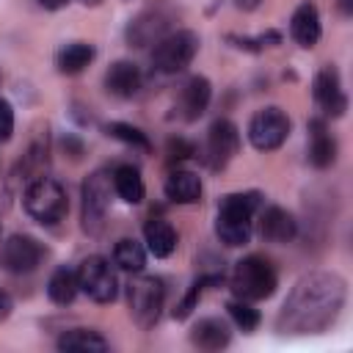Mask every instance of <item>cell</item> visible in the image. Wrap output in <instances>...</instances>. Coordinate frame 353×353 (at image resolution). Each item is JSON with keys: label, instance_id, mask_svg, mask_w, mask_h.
I'll use <instances>...</instances> for the list:
<instances>
[{"label": "cell", "instance_id": "obj_32", "mask_svg": "<svg viewBox=\"0 0 353 353\" xmlns=\"http://www.w3.org/2000/svg\"><path fill=\"white\" fill-rule=\"evenodd\" d=\"M14 132V108L8 99L0 97V143H6Z\"/></svg>", "mask_w": 353, "mask_h": 353}, {"label": "cell", "instance_id": "obj_11", "mask_svg": "<svg viewBox=\"0 0 353 353\" xmlns=\"http://www.w3.org/2000/svg\"><path fill=\"white\" fill-rule=\"evenodd\" d=\"M240 149V132L234 127V121L229 119H218L212 121L210 132H207V143H204V160L210 168H223Z\"/></svg>", "mask_w": 353, "mask_h": 353}, {"label": "cell", "instance_id": "obj_4", "mask_svg": "<svg viewBox=\"0 0 353 353\" xmlns=\"http://www.w3.org/2000/svg\"><path fill=\"white\" fill-rule=\"evenodd\" d=\"M279 287V273L270 265V259L251 254L245 259H240L232 270V290L237 298L243 301H262L270 298Z\"/></svg>", "mask_w": 353, "mask_h": 353}, {"label": "cell", "instance_id": "obj_9", "mask_svg": "<svg viewBox=\"0 0 353 353\" xmlns=\"http://www.w3.org/2000/svg\"><path fill=\"white\" fill-rule=\"evenodd\" d=\"M110 210V176L105 171H94L83 182V229L88 234H99Z\"/></svg>", "mask_w": 353, "mask_h": 353}, {"label": "cell", "instance_id": "obj_20", "mask_svg": "<svg viewBox=\"0 0 353 353\" xmlns=\"http://www.w3.org/2000/svg\"><path fill=\"white\" fill-rule=\"evenodd\" d=\"M143 240H146L149 254L165 259L176 248V229L168 221H163V218H149L143 223Z\"/></svg>", "mask_w": 353, "mask_h": 353}, {"label": "cell", "instance_id": "obj_28", "mask_svg": "<svg viewBox=\"0 0 353 353\" xmlns=\"http://www.w3.org/2000/svg\"><path fill=\"white\" fill-rule=\"evenodd\" d=\"M108 135H110V138H116V141H121V143H127V146L143 149V152H149V149H152V143H149L146 132H143V130H138V127H132V124H124V121H113V124H108Z\"/></svg>", "mask_w": 353, "mask_h": 353}, {"label": "cell", "instance_id": "obj_35", "mask_svg": "<svg viewBox=\"0 0 353 353\" xmlns=\"http://www.w3.org/2000/svg\"><path fill=\"white\" fill-rule=\"evenodd\" d=\"M39 6H44V8H50V11H55V8H63L69 0H36Z\"/></svg>", "mask_w": 353, "mask_h": 353}, {"label": "cell", "instance_id": "obj_26", "mask_svg": "<svg viewBox=\"0 0 353 353\" xmlns=\"http://www.w3.org/2000/svg\"><path fill=\"white\" fill-rule=\"evenodd\" d=\"M47 165H50V143H47V132H44V135H39V138L30 143L28 154H25L22 163H19V171H22V176L30 182V179H36V176H44Z\"/></svg>", "mask_w": 353, "mask_h": 353}, {"label": "cell", "instance_id": "obj_7", "mask_svg": "<svg viewBox=\"0 0 353 353\" xmlns=\"http://www.w3.org/2000/svg\"><path fill=\"white\" fill-rule=\"evenodd\" d=\"M77 284L97 303H110L116 298V292H119L116 270L110 268V262L105 256H88V259H83L80 268H77Z\"/></svg>", "mask_w": 353, "mask_h": 353}, {"label": "cell", "instance_id": "obj_1", "mask_svg": "<svg viewBox=\"0 0 353 353\" xmlns=\"http://www.w3.org/2000/svg\"><path fill=\"white\" fill-rule=\"evenodd\" d=\"M345 279L336 273H309L287 295L279 312L281 334H317L325 331L345 306Z\"/></svg>", "mask_w": 353, "mask_h": 353}, {"label": "cell", "instance_id": "obj_22", "mask_svg": "<svg viewBox=\"0 0 353 353\" xmlns=\"http://www.w3.org/2000/svg\"><path fill=\"white\" fill-rule=\"evenodd\" d=\"M165 196L174 204H196L201 199V179L193 171H171L165 179Z\"/></svg>", "mask_w": 353, "mask_h": 353}, {"label": "cell", "instance_id": "obj_15", "mask_svg": "<svg viewBox=\"0 0 353 353\" xmlns=\"http://www.w3.org/2000/svg\"><path fill=\"white\" fill-rule=\"evenodd\" d=\"M168 22H171L168 14H163V11H146V14H141L138 19L130 22V28H127V39H130L135 47L157 44V41L165 36Z\"/></svg>", "mask_w": 353, "mask_h": 353}, {"label": "cell", "instance_id": "obj_17", "mask_svg": "<svg viewBox=\"0 0 353 353\" xmlns=\"http://www.w3.org/2000/svg\"><path fill=\"white\" fill-rule=\"evenodd\" d=\"M105 88H108L113 97H121V99L135 97L138 88H141V69H138L132 61H116V63L105 72Z\"/></svg>", "mask_w": 353, "mask_h": 353}, {"label": "cell", "instance_id": "obj_18", "mask_svg": "<svg viewBox=\"0 0 353 353\" xmlns=\"http://www.w3.org/2000/svg\"><path fill=\"white\" fill-rule=\"evenodd\" d=\"M309 130H312L309 160H312L314 168H328V165L336 160V141H334V135L328 132V127H325L323 119H312V121H309Z\"/></svg>", "mask_w": 353, "mask_h": 353}, {"label": "cell", "instance_id": "obj_30", "mask_svg": "<svg viewBox=\"0 0 353 353\" xmlns=\"http://www.w3.org/2000/svg\"><path fill=\"white\" fill-rule=\"evenodd\" d=\"M226 309H229V317L234 320L237 328H243V331H254V328L259 325V312L251 306V301L234 298V301H229Z\"/></svg>", "mask_w": 353, "mask_h": 353}, {"label": "cell", "instance_id": "obj_25", "mask_svg": "<svg viewBox=\"0 0 353 353\" xmlns=\"http://www.w3.org/2000/svg\"><path fill=\"white\" fill-rule=\"evenodd\" d=\"M58 347L61 350H108L110 342L99 334V331H91V328H72V331H63L58 336Z\"/></svg>", "mask_w": 353, "mask_h": 353}, {"label": "cell", "instance_id": "obj_27", "mask_svg": "<svg viewBox=\"0 0 353 353\" xmlns=\"http://www.w3.org/2000/svg\"><path fill=\"white\" fill-rule=\"evenodd\" d=\"M113 262H116L121 270H127V273H141L143 265H146V248H143L138 240L124 237V240H119L116 248H113Z\"/></svg>", "mask_w": 353, "mask_h": 353}, {"label": "cell", "instance_id": "obj_19", "mask_svg": "<svg viewBox=\"0 0 353 353\" xmlns=\"http://www.w3.org/2000/svg\"><path fill=\"white\" fill-rule=\"evenodd\" d=\"M110 185L116 190V196L127 204H141L143 196H146V188H143V179H141V171L135 165H116L113 174H110Z\"/></svg>", "mask_w": 353, "mask_h": 353}, {"label": "cell", "instance_id": "obj_14", "mask_svg": "<svg viewBox=\"0 0 353 353\" xmlns=\"http://www.w3.org/2000/svg\"><path fill=\"white\" fill-rule=\"evenodd\" d=\"M298 226H295V218L284 210V207H265L262 215H259V234L268 240V243H290L295 237Z\"/></svg>", "mask_w": 353, "mask_h": 353}, {"label": "cell", "instance_id": "obj_12", "mask_svg": "<svg viewBox=\"0 0 353 353\" xmlns=\"http://www.w3.org/2000/svg\"><path fill=\"white\" fill-rule=\"evenodd\" d=\"M312 94H314L317 105L325 110V116H342L347 110V97L342 91V80H339V72L334 66H325L317 72Z\"/></svg>", "mask_w": 353, "mask_h": 353}, {"label": "cell", "instance_id": "obj_6", "mask_svg": "<svg viewBox=\"0 0 353 353\" xmlns=\"http://www.w3.org/2000/svg\"><path fill=\"white\" fill-rule=\"evenodd\" d=\"M199 36L193 30H171L165 33L157 44H154V52H152V63L154 69L165 72V74H174V72H182L199 52Z\"/></svg>", "mask_w": 353, "mask_h": 353}, {"label": "cell", "instance_id": "obj_24", "mask_svg": "<svg viewBox=\"0 0 353 353\" xmlns=\"http://www.w3.org/2000/svg\"><path fill=\"white\" fill-rule=\"evenodd\" d=\"M80 292V284H77V270H69V268H58L50 281H47V295L52 303L58 306H66L74 301V295Z\"/></svg>", "mask_w": 353, "mask_h": 353}, {"label": "cell", "instance_id": "obj_2", "mask_svg": "<svg viewBox=\"0 0 353 353\" xmlns=\"http://www.w3.org/2000/svg\"><path fill=\"white\" fill-rule=\"evenodd\" d=\"M262 207V196L256 190L248 193H229L223 196L215 218V234L223 245H245L251 240L254 215Z\"/></svg>", "mask_w": 353, "mask_h": 353}, {"label": "cell", "instance_id": "obj_16", "mask_svg": "<svg viewBox=\"0 0 353 353\" xmlns=\"http://www.w3.org/2000/svg\"><path fill=\"white\" fill-rule=\"evenodd\" d=\"M210 99H212V85H210V80L201 77V74H193V77L182 85V91H179V110H182V116H185L188 121H196V119L207 110Z\"/></svg>", "mask_w": 353, "mask_h": 353}, {"label": "cell", "instance_id": "obj_36", "mask_svg": "<svg viewBox=\"0 0 353 353\" xmlns=\"http://www.w3.org/2000/svg\"><path fill=\"white\" fill-rule=\"evenodd\" d=\"M259 3H262V0H234V6L243 8V11H254Z\"/></svg>", "mask_w": 353, "mask_h": 353}, {"label": "cell", "instance_id": "obj_13", "mask_svg": "<svg viewBox=\"0 0 353 353\" xmlns=\"http://www.w3.org/2000/svg\"><path fill=\"white\" fill-rule=\"evenodd\" d=\"M320 33H323V25H320L317 6L314 3H301L292 11V19H290V36L301 47H314L320 41Z\"/></svg>", "mask_w": 353, "mask_h": 353}, {"label": "cell", "instance_id": "obj_5", "mask_svg": "<svg viewBox=\"0 0 353 353\" xmlns=\"http://www.w3.org/2000/svg\"><path fill=\"white\" fill-rule=\"evenodd\" d=\"M163 301H165V287L160 279L154 276H135L127 284V306H130V317L138 328H152L160 320L163 312Z\"/></svg>", "mask_w": 353, "mask_h": 353}, {"label": "cell", "instance_id": "obj_23", "mask_svg": "<svg viewBox=\"0 0 353 353\" xmlns=\"http://www.w3.org/2000/svg\"><path fill=\"white\" fill-rule=\"evenodd\" d=\"M94 55H97L94 44H88V41H72V44H66V47L58 50L55 66H58L61 74H80L94 61Z\"/></svg>", "mask_w": 353, "mask_h": 353}, {"label": "cell", "instance_id": "obj_31", "mask_svg": "<svg viewBox=\"0 0 353 353\" xmlns=\"http://www.w3.org/2000/svg\"><path fill=\"white\" fill-rule=\"evenodd\" d=\"M165 154H168L171 163H182V160H190L196 154V146L190 141H185V138H168Z\"/></svg>", "mask_w": 353, "mask_h": 353}, {"label": "cell", "instance_id": "obj_34", "mask_svg": "<svg viewBox=\"0 0 353 353\" xmlns=\"http://www.w3.org/2000/svg\"><path fill=\"white\" fill-rule=\"evenodd\" d=\"M11 309H14V303H11V295L6 292V290H0V323L11 314Z\"/></svg>", "mask_w": 353, "mask_h": 353}, {"label": "cell", "instance_id": "obj_21", "mask_svg": "<svg viewBox=\"0 0 353 353\" xmlns=\"http://www.w3.org/2000/svg\"><path fill=\"white\" fill-rule=\"evenodd\" d=\"M229 339H232V331L218 317H204L190 331V342L196 347H201V350H221V347L229 345Z\"/></svg>", "mask_w": 353, "mask_h": 353}, {"label": "cell", "instance_id": "obj_37", "mask_svg": "<svg viewBox=\"0 0 353 353\" xmlns=\"http://www.w3.org/2000/svg\"><path fill=\"white\" fill-rule=\"evenodd\" d=\"M342 11H345V14H350V0H342Z\"/></svg>", "mask_w": 353, "mask_h": 353}, {"label": "cell", "instance_id": "obj_29", "mask_svg": "<svg viewBox=\"0 0 353 353\" xmlns=\"http://www.w3.org/2000/svg\"><path fill=\"white\" fill-rule=\"evenodd\" d=\"M221 281V276H201V279H196L193 284H190V290H188V295L176 303V309H174V317L176 320H185L193 309H196V303H199V298H201V290L207 287V284H218Z\"/></svg>", "mask_w": 353, "mask_h": 353}, {"label": "cell", "instance_id": "obj_10", "mask_svg": "<svg viewBox=\"0 0 353 353\" xmlns=\"http://www.w3.org/2000/svg\"><path fill=\"white\" fill-rule=\"evenodd\" d=\"M44 245L30 234H11L0 245V268L8 273H33L44 259Z\"/></svg>", "mask_w": 353, "mask_h": 353}, {"label": "cell", "instance_id": "obj_33", "mask_svg": "<svg viewBox=\"0 0 353 353\" xmlns=\"http://www.w3.org/2000/svg\"><path fill=\"white\" fill-rule=\"evenodd\" d=\"M63 149H66L72 157H80V154H83V143H80L77 138H72V135L63 138Z\"/></svg>", "mask_w": 353, "mask_h": 353}, {"label": "cell", "instance_id": "obj_3", "mask_svg": "<svg viewBox=\"0 0 353 353\" xmlns=\"http://www.w3.org/2000/svg\"><path fill=\"white\" fill-rule=\"evenodd\" d=\"M22 204H25V212L33 221L44 223V226H52V223L63 221V215L69 210L66 190L52 176H36V179H30L28 188H25Z\"/></svg>", "mask_w": 353, "mask_h": 353}, {"label": "cell", "instance_id": "obj_8", "mask_svg": "<svg viewBox=\"0 0 353 353\" xmlns=\"http://www.w3.org/2000/svg\"><path fill=\"white\" fill-rule=\"evenodd\" d=\"M290 135V119L281 108H262L248 121V141L259 152L279 149Z\"/></svg>", "mask_w": 353, "mask_h": 353}, {"label": "cell", "instance_id": "obj_38", "mask_svg": "<svg viewBox=\"0 0 353 353\" xmlns=\"http://www.w3.org/2000/svg\"><path fill=\"white\" fill-rule=\"evenodd\" d=\"M80 3H85V6H88V3H91V6H97L99 0H80Z\"/></svg>", "mask_w": 353, "mask_h": 353}]
</instances>
